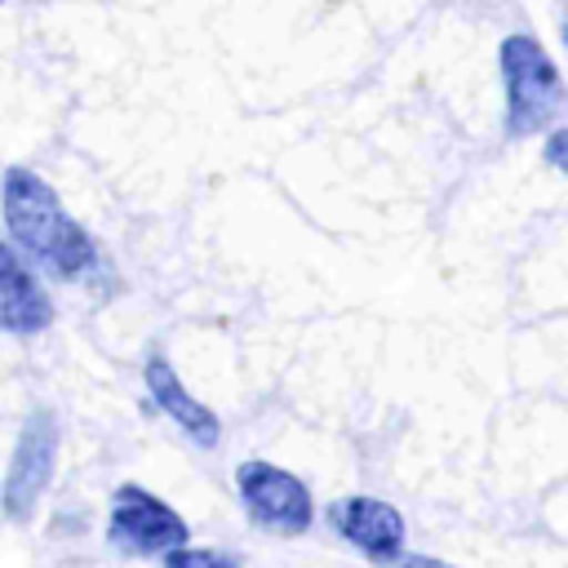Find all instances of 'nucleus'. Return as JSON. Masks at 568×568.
Segmentation results:
<instances>
[{"mask_svg": "<svg viewBox=\"0 0 568 568\" xmlns=\"http://www.w3.org/2000/svg\"><path fill=\"white\" fill-rule=\"evenodd\" d=\"M0 213H4V226H9V240L49 275V280H80L93 271L98 262V244L93 235L62 209L58 191L13 164L4 169V182H0Z\"/></svg>", "mask_w": 568, "mask_h": 568, "instance_id": "1", "label": "nucleus"}, {"mask_svg": "<svg viewBox=\"0 0 568 568\" xmlns=\"http://www.w3.org/2000/svg\"><path fill=\"white\" fill-rule=\"evenodd\" d=\"M497 67H501V89H506V133L510 138L537 133L559 106V67L524 31L501 40Z\"/></svg>", "mask_w": 568, "mask_h": 568, "instance_id": "2", "label": "nucleus"}, {"mask_svg": "<svg viewBox=\"0 0 568 568\" xmlns=\"http://www.w3.org/2000/svg\"><path fill=\"white\" fill-rule=\"evenodd\" d=\"M235 488H240V501H244V515L266 528V532H280V537H297L315 524V501H311V488L275 466V462H262V457H248L240 462L235 470Z\"/></svg>", "mask_w": 568, "mask_h": 568, "instance_id": "3", "label": "nucleus"}, {"mask_svg": "<svg viewBox=\"0 0 568 568\" xmlns=\"http://www.w3.org/2000/svg\"><path fill=\"white\" fill-rule=\"evenodd\" d=\"M106 537L129 555H173L186 546V519L142 484H120L111 497Z\"/></svg>", "mask_w": 568, "mask_h": 568, "instance_id": "4", "label": "nucleus"}, {"mask_svg": "<svg viewBox=\"0 0 568 568\" xmlns=\"http://www.w3.org/2000/svg\"><path fill=\"white\" fill-rule=\"evenodd\" d=\"M53 462H58V422L49 408H36L13 444V457L4 466V484H0V510L9 519H31L40 493L53 479Z\"/></svg>", "mask_w": 568, "mask_h": 568, "instance_id": "5", "label": "nucleus"}, {"mask_svg": "<svg viewBox=\"0 0 568 568\" xmlns=\"http://www.w3.org/2000/svg\"><path fill=\"white\" fill-rule=\"evenodd\" d=\"M333 524L359 555H368L382 568H390L404 555V515L382 497H342L333 506Z\"/></svg>", "mask_w": 568, "mask_h": 568, "instance_id": "6", "label": "nucleus"}, {"mask_svg": "<svg viewBox=\"0 0 568 568\" xmlns=\"http://www.w3.org/2000/svg\"><path fill=\"white\" fill-rule=\"evenodd\" d=\"M49 320H53V302L40 288L36 271L18 257V248L0 240V333L31 337L49 328Z\"/></svg>", "mask_w": 568, "mask_h": 568, "instance_id": "7", "label": "nucleus"}, {"mask_svg": "<svg viewBox=\"0 0 568 568\" xmlns=\"http://www.w3.org/2000/svg\"><path fill=\"white\" fill-rule=\"evenodd\" d=\"M142 377H146V390H151L155 408H160L173 426H182V435H191L200 448H213V444L222 439V422L213 417V408H209V404H200V399L182 386V377L173 373V364H169L160 351H151V355H146Z\"/></svg>", "mask_w": 568, "mask_h": 568, "instance_id": "8", "label": "nucleus"}, {"mask_svg": "<svg viewBox=\"0 0 568 568\" xmlns=\"http://www.w3.org/2000/svg\"><path fill=\"white\" fill-rule=\"evenodd\" d=\"M164 568H235V559H226V555H217V550L182 546V550L164 555Z\"/></svg>", "mask_w": 568, "mask_h": 568, "instance_id": "9", "label": "nucleus"}, {"mask_svg": "<svg viewBox=\"0 0 568 568\" xmlns=\"http://www.w3.org/2000/svg\"><path fill=\"white\" fill-rule=\"evenodd\" d=\"M390 568H457L448 559H435V555H399Z\"/></svg>", "mask_w": 568, "mask_h": 568, "instance_id": "10", "label": "nucleus"}, {"mask_svg": "<svg viewBox=\"0 0 568 568\" xmlns=\"http://www.w3.org/2000/svg\"><path fill=\"white\" fill-rule=\"evenodd\" d=\"M546 160L559 169L564 164V133H550V142H546Z\"/></svg>", "mask_w": 568, "mask_h": 568, "instance_id": "11", "label": "nucleus"}]
</instances>
